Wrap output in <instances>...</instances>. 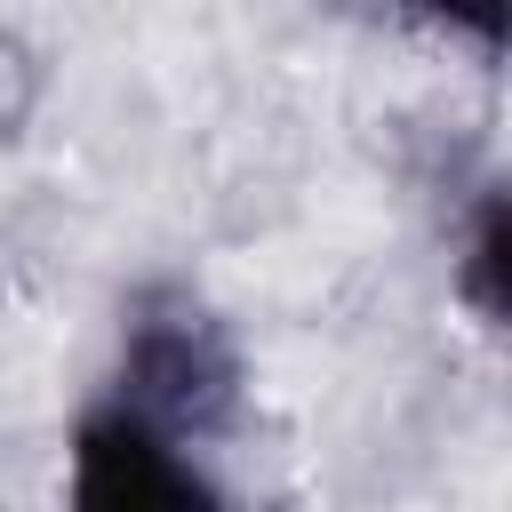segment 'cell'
I'll return each mask as SVG.
<instances>
[{
	"label": "cell",
	"mask_w": 512,
	"mask_h": 512,
	"mask_svg": "<svg viewBox=\"0 0 512 512\" xmlns=\"http://www.w3.org/2000/svg\"><path fill=\"white\" fill-rule=\"evenodd\" d=\"M104 400H120L128 416H144V424H160V432L216 456V440H232V424L248 408V352H240L232 320L200 288L152 280L120 312Z\"/></svg>",
	"instance_id": "cell-1"
},
{
	"label": "cell",
	"mask_w": 512,
	"mask_h": 512,
	"mask_svg": "<svg viewBox=\"0 0 512 512\" xmlns=\"http://www.w3.org/2000/svg\"><path fill=\"white\" fill-rule=\"evenodd\" d=\"M64 512H232V488L208 448L96 392L64 432Z\"/></svg>",
	"instance_id": "cell-2"
},
{
	"label": "cell",
	"mask_w": 512,
	"mask_h": 512,
	"mask_svg": "<svg viewBox=\"0 0 512 512\" xmlns=\"http://www.w3.org/2000/svg\"><path fill=\"white\" fill-rule=\"evenodd\" d=\"M448 296H456L480 328H504V296H512V208H504V184H480L472 208L456 216Z\"/></svg>",
	"instance_id": "cell-3"
},
{
	"label": "cell",
	"mask_w": 512,
	"mask_h": 512,
	"mask_svg": "<svg viewBox=\"0 0 512 512\" xmlns=\"http://www.w3.org/2000/svg\"><path fill=\"white\" fill-rule=\"evenodd\" d=\"M32 88H40V64H32L24 40L0 24V136H16V120L32 112Z\"/></svg>",
	"instance_id": "cell-4"
}]
</instances>
